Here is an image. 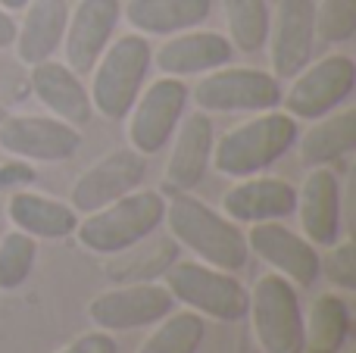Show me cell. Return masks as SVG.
Returning a JSON list of instances; mask_svg holds the SVG:
<instances>
[{"instance_id":"1","label":"cell","mask_w":356,"mask_h":353,"mask_svg":"<svg viewBox=\"0 0 356 353\" xmlns=\"http://www.w3.org/2000/svg\"><path fill=\"white\" fill-rule=\"evenodd\" d=\"M163 222L178 247L191 250L207 266L225 269V272H238L247 266L250 247L238 222H232L225 213H216L203 200L191 197V191L172 194V200H166Z\"/></svg>"},{"instance_id":"2","label":"cell","mask_w":356,"mask_h":353,"mask_svg":"<svg viewBox=\"0 0 356 353\" xmlns=\"http://www.w3.org/2000/svg\"><path fill=\"white\" fill-rule=\"evenodd\" d=\"M294 144H297V119L288 116V113L266 110L257 119H247V122L228 129L213 144L209 166L222 175H232V179H247V175L266 172Z\"/></svg>"},{"instance_id":"3","label":"cell","mask_w":356,"mask_h":353,"mask_svg":"<svg viewBox=\"0 0 356 353\" xmlns=\"http://www.w3.org/2000/svg\"><path fill=\"white\" fill-rule=\"evenodd\" d=\"M166 216V197L160 191H131L100 210L88 213L75 225V238L85 250L100 256H113L156 235Z\"/></svg>"},{"instance_id":"4","label":"cell","mask_w":356,"mask_h":353,"mask_svg":"<svg viewBox=\"0 0 356 353\" xmlns=\"http://www.w3.org/2000/svg\"><path fill=\"white\" fill-rule=\"evenodd\" d=\"M150 66H154V47L144 35L131 31V35L110 41V47L100 54V60L91 69L88 94H91L94 113L113 119V122L129 116L144 81H147Z\"/></svg>"},{"instance_id":"5","label":"cell","mask_w":356,"mask_h":353,"mask_svg":"<svg viewBox=\"0 0 356 353\" xmlns=\"http://www.w3.org/2000/svg\"><path fill=\"white\" fill-rule=\"evenodd\" d=\"M163 285L178 304H184L203 319L238 322L247 316L250 291L225 269L207 266L200 260H175L163 272Z\"/></svg>"},{"instance_id":"6","label":"cell","mask_w":356,"mask_h":353,"mask_svg":"<svg viewBox=\"0 0 356 353\" xmlns=\"http://www.w3.org/2000/svg\"><path fill=\"white\" fill-rule=\"evenodd\" d=\"M247 316L263 353H303V310L297 288L284 275L266 272L247 300Z\"/></svg>"},{"instance_id":"7","label":"cell","mask_w":356,"mask_h":353,"mask_svg":"<svg viewBox=\"0 0 356 353\" xmlns=\"http://www.w3.org/2000/svg\"><path fill=\"white\" fill-rule=\"evenodd\" d=\"M200 113H266L282 104V81L253 66H219L191 91Z\"/></svg>"},{"instance_id":"8","label":"cell","mask_w":356,"mask_h":353,"mask_svg":"<svg viewBox=\"0 0 356 353\" xmlns=\"http://www.w3.org/2000/svg\"><path fill=\"white\" fill-rule=\"evenodd\" d=\"M191 104V91L181 79L163 75L154 85L141 88L135 106L129 110V144L141 156H154L172 141L178 122Z\"/></svg>"},{"instance_id":"9","label":"cell","mask_w":356,"mask_h":353,"mask_svg":"<svg viewBox=\"0 0 356 353\" xmlns=\"http://www.w3.org/2000/svg\"><path fill=\"white\" fill-rule=\"evenodd\" d=\"M356 88V63L347 54H332L325 60L303 66L288 91H282V106L294 119H322L334 113Z\"/></svg>"},{"instance_id":"10","label":"cell","mask_w":356,"mask_h":353,"mask_svg":"<svg viewBox=\"0 0 356 353\" xmlns=\"http://www.w3.org/2000/svg\"><path fill=\"white\" fill-rule=\"evenodd\" d=\"M81 131L56 116L6 113L0 122V150L25 163H66L79 154Z\"/></svg>"},{"instance_id":"11","label":"cell","mask_w":356,"mask_h":353,"mask_svg":"<svg viewBox=\"0 0 356 353\" xmlns=\"http://www.w3.org/2000/svg\"><path fill=\"white\" fill-rule=\"evenodd\" d=\"M175 297L160 281H141V285H116L110 291H100L88 304V319L100 331H135L150 329L163 316H169Z\"/></svg>"},{"instance_id":"12","label":"cell","mask_w":356,"mask_h":353,"mask_svg":"<svg viewBox=\"0 0 356 353\" xmlns=\"http://www.w3.org/2000/svg\"><path fill=\"white\" fill-rule=\"evenodd\" d=\"M144 175H147V156H141L131 147L113 150V154L100 156L97 163H91L75 179L72 194H69V206L79 216H88V213L131 194L144 181Z\"/></svg>"},{"instance_id":"13","label":"cell","mask_w":356,"mask_h":353,"mask_svg":"<svg viewBox=\"0 0 356 353\" xmlns=\"http://www.w3.org/2000/svg\"><path fill=\"white\" fill-rule=\"evenodd\" d=\"M266 44L275 79H294L309 66L316 47V0H282Z\"/></svg>"},{"instance_id":"14","label":"cell","mask_w":356,"mask_h":353,"mask_svg":"<svg viewBox=\"0 0 356 353\" xmlns=\"http://www.w3.org/2000/svg\"><path fill=\"white\" fill-rule=\"evenodd\" d=\"M119 19H122V0H79V6L69 13L63 35L66 66L79 75L91 72L100 54L110 47Z\"/></svg>"},{"instance_id":"15","label":"cell","mask_w":356,"mask_h":353,"mask_svg":"<svg viewBox=\"0 0 356 353\" xmlns=\"http://www.w3.org/2000/svg\"><path fill=\"white\" fill-rule=\"evenodd\" d=\"M247 247L259 256L263 263H269L278 275L291 281L294 288H309L319 279V260L316 244H309L307 238H300L297 231H291L288 225L275 222H257L247 235Z\"/></svg>"},{"instance_id":"16","label":"cell","mask_w":356,"mask_h":353,"mask_svg":"<svg viewBox=\"0 0 356 353\" xmlns=\"http://www.w3.org/2000/svg\"><path fill=\"white\" fill-rule=\"evenodd\" d=\"M175 144L172 154L166 163V175H163V185L169 194H181V191H194L203 181L213 160V144H216V131H213V119L209 113H188L181 116L175 129Z\"/></svg>"},{"instance_id":"17","label":"cell","mask_w":356,"mask_h":353,"mask_svg":"<svg viewBox=\"0 0 356 353\" xmlns=\"http://www.w3.org/2000/svg\"><path fill=\"white\" fill-rule=\"evenodd\" d=\"M297 210V188L272 175H247L222 194V213L232 222L257 225L288 219Z\"/></svg>"},{"instance_id":"18","label":"cell","mask_w":356,"mask_h":353,"mask_svg":"<svg viewBox=\"0 0 356 353\" xmlns=\"http://www.w3.org/2000/svg\"><path fill=\"white\" fill-rule=\"evenodd\" d=\"M31 69V94L41 100V106L50 113V116L63 119V122L81 125L91 122L94 106H91V94H88L85 81L75 69H69L66 63L56 60H44L35 63Z\"/></svg>"},{"instance_id":"19","label":"cell","mask_w":356,"mask_h":353,"mask_svg":"<svg viewBox=\"0 0 356 353\" xmlns=\"http://www.w3.org/2000/svg\"><path fill=\"white\" fill-rule=\"evenodd\" d=\"M234 47L219 31H178L154 54V63L163 75L184 79V75H207L219 66H228Z\"/></svg>"},{"instance_id":"20","label":"cell","mask_w":356,"mask_h":353,"mask_svg":"<svg viewBox=\"0 0 356 353\" xmlns=\"http://www.w3.org/2000/svg\"><path fill=\"white\" fill-rule=\"evenodd\" d=\"M297 213H300L303 235L309 244L332 247L341 235V185L328 166H316L297 191Z\"/></svg>"},{"instance_id":"21","label":"cell","mask_w":356,"mask_h":353,"mask_svg":"<svg viewBox=\"0 0 356 353\" xmlns=\"http://www.w3.org/2000/svg\"><path fill=\"white\" fill-rule=\"evenodd\" d=\"M22 10L25 16L22 22H16V41H13L19 63L35 66V63L54 60L66 35L69 3L66 0H29Z\"/></svg>"},{"instance_id":"22","label":"cell","mask_w":356,"mask_h":353,"mask_svg":"<svg viewBox=\"0 0 356 353\" xmlns=\"http://www.w3.org/2000/svg\"><path fill=\"white\" fill-rule=\"evenodd\" d=\"M6 216L19 231L31 238H44V241H63V238L75 235V225H79V213L72 206L38 191L13 194L6 204Z\"/></svg>"},{"instance_id":"23","label":"cell","mask_w":356,"mask_h":353,"mask_svg":"<svg viewBox=\"0 0 356 353\" xmlns=\"http://www.w3.org/2000/svg\"><path fill=\"white\" fill-rule=\"evenodd\" d=\"M122 13L138 35H178L207 22L213 0H129Z\"/></svg>"},{"instance_id":"24","label":"cell","mask_w":356,"mask_h":353,"mask_svg":"<svg viewBox=\"0 0 356 353\" xmlns=\"http://www.w3.org/2000/svg\"><path fill=\"white\" fill-rule=\"evenodd\" d=\"M178 260V244L172 235H150L141 244L113 254V260L106 263V279L113 285H141V281H156L163 279L169 266Z\"/></svg>"},{"instance_id":"25","label":"cell","mask_w":356,"mask_h":353,"mask_svg":"<svg viewBox=\"0 0 356 353\" xmlns=\"http://www.w3.org/2000/svg\"><path fill=\"white\" fill-rule=\"evenodd\" d=\"M356 147V110L347 106L341 113L316 119V125L300 138V160L303 166H332L341 156Z\"/></svg>"},{"instance_id":"26","label":"cell","mask_w":356,"mask_h":353,"mask_svg":"<svg viewBox=\"0 0 356 353\" xmlns=\"http://www.w3.org/2000/svg\"><path fill=\"white\" fill-rule=\"evenodd\" d=\"M350 322V304L341 294H319L303 319V353H341Z\"/></svg>"},{"instance_id":"27","label":"cell","mask_w":356,"mask_h":353,"mask_svg":"<svg viewBox=\"0 0 356 353\" xmlns=\"http://www.w3.org/2000/svg\"><path fill=\"white\" fill-rule=\"evenodd\" d=\"M228 25V41L241 54H257L269 41L272 13L266 0H222Z\"/></svg>"},{"instance_id":"28","label":"cell","mask_w":356,"mask_h":353,"mask_svg":"<svg viewBox=\"0 0 356 353\" xmlns=\"http://www.w3.org/2000/svg\"><path fill=\"white\" fill-rule=\"evenodd\" d=\"M203 335H207V322L194 310L169 313L144 338L138 353H197V347L203 344Z\"/></svg>"},{"instance_id":"29","label":"cell","mask_w":356,"mask_h":353,"mask_svg":"<svg viewBox=\"0 0 356 353\" xmlns=\"http://www.w3.org/2000/svg\"><path fill=\"white\" fill-rule=\"evenodd\" d=\"M38 263V238L13 229L0 238V294H10L29 281Z\"/></svg>"},{"instance_id":"30","label":"cell","mask_w":356,"mask_h":353,"mask_svg":"<svg viewBox=\"0 0 356 353\" xmlns=\"http://www.w3.org/2000/svg\"><path fill=\"white\" fill-rule=\"evenodd\" d=\"M356 35V0H319L316 3V41L347 44Z\"/></svg>"},{"instance_id":"31","label":"cell","mask_w":356,"mask_h":353,"mask_svg":"<svg viewBox=\"0 0 356 353\" xmlns=\"http://www.w3.org/2000/svg\"><path fill=\"white\" fill-rule=\"evenodd\" d=\"M319 272L328 275L334 288L341 291H353L356 288V250L353 241H334L328 247V256L319 260Z\"/></svg>"},{"instance_id":"32","label":"cell","mask_w":356,"mask_h":353,"mask_svg":"<svg viewBox=\"0 0 356 353\" xmlns=\"http://www.w3.org/2000/svg\"><path fill=\"white\" fill-rule=\"evenodd\" d=\"M56 353H119L116 341H113L110 331H85V335H79L75 341H69L63 350Z\"/></svg>"},{"instance_id":"33","label":"cell","mask_w":356,"mask_h":353,"mask_svg":"<svg viewBox=\"0 0 356 353\" xmlns=\"http://www.w3.org/2000/svg\"><path fill=\"white\" fill-rule=\"evenodd\" d=\"M35 179L29 166H0V185H19V181Z\"/></svg>"},{"instance_id":"34","label":"cell","mask_w":356,"mask_h":353,"mask_svg":"<svg viewBox=\"0 0 356 353\" xmlns=\"http://www.w3.org/2000/svg\"><path fill=\"white\" fill-rule=\"evenodd\" d=\"M13 41H16V19L0 6V47H13Z\"/></svg>"},{"instance_id":"35","label":"cell","mask_w":356,"mask_h":353,"mask_svg":"<svg viewBox=\"0 0 356 353\" xmlns=\"http://www.w3.org/2000/svg\"><path fill=\"white\" fill-rule=\"evenodd\" d=\"M25 3H29V0H0V6H3V10H10V13L13 10H22Z\"/></svg>"},{"instance_id":"36","label":"cell","mask_w":356,"mask_h":353,"mask_svg":"<svg viewBox=\"0 0 356 353\" xmlns=\"http://www.w3.org/2000/svg\"><path fill=\"white\" fill-rule=\"evenodd\" d=\"M3 116H6V110H3V106H0V122H3Z\"/></svg>"}]
</instances>
